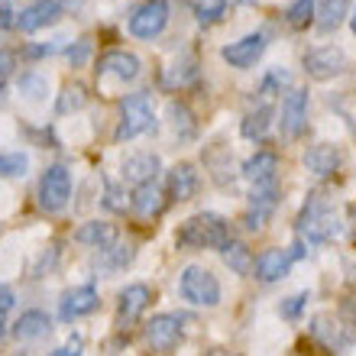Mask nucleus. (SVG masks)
Instances as JSON below:
<instances>
[{
    "label": "nucleus",
    "mask_w": 356,
    "mask_h": 356,
    "mask_svg": "<svg viewBox=\"0 0 356 356\" xmlns=\"http://www.w3.org/2000/svg\"><path fill=\"white\" fill-rule=\"evenodd\" d=\"M347 68V52L340 46H318L305 52V72L314 81H327V78L340 75Z\"/></svg>",
    "instance_id": "0eeeda50"
},
{
    "label": "nucleus",
    "mask_w": 356,
    "mask_h": 356,
    "mask_svg": "<svg viewBox=\"0 0 356 356\" xmlns=\"http://www.w3.org/2000/svg\"><path fill=\"white\" fill-rule=\"evenodd\" d=\"M282 133L289 140H298L308 130V91L305 88H291L282 101Z\"/></svg>",
    "instance_id": "6e6552de"
},
{
    "label": "nucleus",
    "mask_w": 356,
    "mask_h": 356,
    "mask_svg": "<svg viewBox=\"0 0 356 356\" xmlns=\"http://www.w3.org/2000/svg\"><path fill=\"white\" fill-rule=\"evenodd\" d=\"M52 330V321H49L46 311H23L19 314V321L13 324V337L23 340V343H29V340H42Z\"/></svg>",
    "instance_id": "aec40b11"
},
{
    "label": "nucleus",
    "mask_w": 356,
    "mask_h": 356,
    "mask_svg": "<svg viewBox=\"0 0 356 356\" xmlns=\"http://www.w3.org/2000/svg\"><path fill=\"white\" fill-rule=\"evenodd\" d=\"M68 197H72V172L65 165H49L39 178V207L49 214L65 211Z\"/></svg>",
    "instance_id": "39448f33"
},
{
    "label": "nucleus",
    "mask_w": 356,
    "mask_h": 356,
    "mask_svg": "<svg viewBox=\"0 0 356 356\" xmlns=\"http://www.w3.org/2000/svg\"><path fill=\"white\" fill-rule=\"evenodd\" d=\"M305 301H308V291H298V295H291V298L282 301L279 314H282V318H289V321H295V318L301 314V308H305Z\"/></svg>",
    "instance_id": "473e14b6"
},
{
    "label": "nucleus",
    "mask_w": 356,
    "mask_h": 356,
    "mask_svg": "<svg viewBox=\"0 0 356 356\" xmlns=\"http://www.w3.org/2000/svg\"><path fill=\"white\" fill-rule=\"evenodd\" d=\"M266 52V33H250V36L236 39L230 46L220 49V56L230 68H253Z\"/></svg>",
    "instance_id": "1a4fd4ad"
},
{
    "label": "nucleus",
    "mask_w": 356,
    "mask_h": 356,
    "mask_svg": "<svg viewBox=\"0 0 356 356\" xmlns=\"http://www.w3.org/2000/svg\"><path fill=\"white\" fill-rule=\"evenodd\" d=\"M305 165L314 175H334L340 169V149L330 146V143H318V146H311L305 152Z\"/></svg>",
    "instance_id": "4be33fe9"
},
{
    "label": "nucleus",
    "mask_w": 356,
    "mask_h": 356,
    "mask_svg": "<svg viewBox=\"0 0 356 356\" xmlns=\"http://www.w3.org/2000/svg\"><path fill=\"white\" fill-rule=\"evenodd\" d=\"M165 188H169V197L172 201H191L201 188V175L191 162H178L175 169H169L165 175Z\"/></svg>",
    "instance_id": "f3484780"
},
{
    "label": "nucleus",
    "mask_w": 356,
    "mask_h": 356,
    "mask_svg": "<svg viewBox=\"0 0 356 356\" xmlns=\"http://www.w3.org/2000/svg\"><path fill=\"white\" fill-rule=\"evenodd\" d=\"M227 243H230V224L211 211L188 217L175 234L178 250H224Z\"/></svg>",
    "instance_id": "f257e3e1"
},
{
    "label": "nucleus",
    "mask_w": 356,
    "mask_h": 356,
    "mask_svg": "<svg viewBox=\"0 0 356 356\" xmlns=\"http://www.w3.org/2000/svg\"><path fill=\"white\" fill-rule=\"evenodd\" d=\"M285 19H289L291 29H305L314 19V0H295L289 10H285Z\"/></svg>",
    "instance_id": "cd10ccee"
},
{
    "label": "nucleus",
    "mask_w": 356,
    "mask_h": 356,
    "mask_svg": "<svg viewBox=\"0 0 356 356\" xmlns=\"http://www.w3.org/2000/svg\"><path fill=\"white\" fill-rule=\"evenodd\" d=\"M159 156H152V152H136L130 159L123 162V178L130 181V185H146V181H156V172H159Z\"/></svg>",
    "instance_id": "6ab92c4d"
},
{
    "label": "nucleus",
    "mask_w": 356,
    "mask_h": 356,
    "mask_svg": "<svg viewBox=\"0 0 356 356\" xmlns=\"http://www.w3.org/2000/svg\"><path fill=\"white\" fill-rule=\"evenodd\" d=\"M19 94H26L29 101H42L49 94V81L39 72H26V75L19 78Z\"/></svg>",
    "instance_id": "c85d7f7f"
},
{
    "label": "nucleus",
    "mask_w": 356,
    "mask_h": 356,
    "mask_svg": "<svg viewBox=\"0 0 356 356\" xmlns=\"http://www.w3.org/2000/svg\"><path fill=\"white\" fill-rule=\"evenodd\" d=\"M314 17H318L321 33H334L350 17V0H318L314 3Z\"/></svg>",
    "instance_id": "b1692460"
},
{
    "label": "nucleus",
    "mask_w": 356,
    "mask_h": 356,
    "mask_svg": "<svg viewBox=\"0 0 356 356\" xmlns=\"http://www.w3.org/2000/svg\"><path fill=\"white\" fill-rule=\"evenodd\" d=\"M7 337V324H3V318H0V340Z\"/></svg>",
    "instance_id": "ea45409f"
},
{
    "label": "nucleus",
    "mask_w": 356,
    "mask_h": 356,
    "mask_svg": "<svg viewBox=\"0 0 356 356\" xmlns=\"http://www.w3.org/2000/svg\"><path fill=\"white\" fill-rule=\"evenodd\" d=\"M78 243H85V246H94V250H111L113 240H117V230H113V224H107V220H88V224L78 227V234H75Z\"/></svg>",
    "instance_id": "5701e85b"
},
{
    "label": "nucleus",
    "mask_w": 356,
    "mask_h": 356,
    "mask_svg": "<svg viewBox=\"0 0 356 356\" xmlns=\"http://www.w3.org/2000/svg\"><path fill=\"white\" fill-rule=\"evenodd\" d=\"M220 256H224V263L230 266V269L236 272V275H250L253 272V253L246 250V243H240V240H230V243L220 250Z\"/></svg>",
    "instance_id": "393cba45"
},
{
    "label": "nucleus",
    "mask_w": 356,
    "mask_h": 356,
    "mask_svg": "<svg viewBox=\"0 0 356 356\" xmlns=\"http://www.w3.org/2000/svg\"><path fill=\"white\" fill-rule=\"evenodd\" d=\"M240 3H253V0H240Z\"/></svg>",
    "instance_id": "37998d69"
},
{
    "label": "nucleus",
    "mask_w": 356,
    "mask_h": 356,
    "mask_svg": "<svg viewBox=\"0 0 356 356\" xmlns=\"http://www.w3.org/2000/svg\"><path fill=\"white\" fill-rule=\"evenodd\" d=\"M350 23H353V33H356V13H353V17H350Z\"/></svg>",
    "instance_id": "79ce46f5"
},
{
    "label": "nucleus",
    "mask_w": 356,
    "mask_h": 356,
    "mask_svg": "<svg viewBox=\"0 0 356 356\" xmlns=\"http://www.w3.org/2000/svg\"><path fill=\"white\" fill-rule=\"evenodd\" d=\"M85 104H88V88L81 85V81H75V85H68L65 91H62V97H58V113L81 111Z\"/></svg>",
    "instance_id": "bb28decb"
},
{
    "label": "nucleus",
    "mask_w": 356,
    "mask_h": 356,
    "mask_svg": "<svg viewBox=\"0 0 356 356\" xmlns=\"http://www.w3.org/2000/svg\"><path fill=\"white\" fill-rule=\"evenodd\" d=\"M275 204H279V188H275V181H272V185H256L253 195H250V211H246V217H243L246 230H263L266 220L275 214Z\"/></svg>",
    "instance_id": "f8f14e48"
},
{
    "label": "nucleus",
    "mask_w": 356,
    "mask_h": 356,
    "mask_svg": "<svg viewBox=\"0 0 356 356\" xmlns=\"http://www.w3.org/2000/svg\"><path fill=\"white\" fill-rule=\"evenodd\" d=\"M104 256L111 259V269H123L133 259V246H111V250H104Z\"/></svg>",
    "instance_id": "72a5a7b5"
},
{
    "label": "nucleus",
    "mask_w": 356,
    "mask_h": 356,
    "mask_svg": "<svg viewBox=\"0 0 356 356\" xmlns=\"http://www.w3.org/2000/svg\"><path fill=\"white\" fill-rule=\"evenodd\" d=\"M29 169V159L23 152H7V156H0V175L3 178H19L26 175Z\"/></svg>",
    "instance_id": "2f4dec72"
},
{
    "label": "nucleus",
    "mask_w": 356,
    "mask_h": 356,
    "mask_svg": "<svg viewBox=\"0 0 356 356\" xmlns=\"http://www.w3.org/2000/svg\"><path fill=\"white\" fill-rule=\"evenodd\" d=\"M181 340V318L175 314H156V318L146 324V343H149L156 353H172Z\"/></svg>",
    "instance_id": "9b49d317"
},
{
    "label": "nucleus",
    "mask_w": 356,
    "mask_h": 356,
    "mask_svg": "<svg viewBox=\"0 0 356 356\" xmlns=\"http://www.w3.org/2000/svg\"><path fill=\"white\" fill-rule=\"evenodd\" d=\"M140 58L127 52V49H111V52H104L97 58V78H117V81H136L140 75Z\"/></svg>",
    "instance_id": "9d476101"
},
{
    "label": "nucleus",
    "mask_w": 356,
    "mask_h": 356,
    "mask_svg": "<svg viewBox=\"0 0 356 356\" xmlns=\"http://www.w3.org/2000/svg\"><path fill=\"white\" fill-rule=\"evenodd\" d=\"M88 52H91V42H88V39H81V42H78V46H68V58H72V62H75V65H85Z\"/></svg>",
    "instance_id": "f704fd0d"
},
{
    "label": "nucleus",
    "mask_w": 356,
    "mask_h": 356,
    "mask_svg": "<svg viewBox=\"0 0 356 356\" xmlns=\"http://www.w3.org/2000/svg\"><path fill=\"white\" fill-rule=\"evenodd\" d=\"M291 263H295V256L291 250H279V246H272V250H263V253L256 256L253 263V272L259 282H279L289 275Z\"/></svg>",
    "instance_id": "dca6fc26"
},
{
    "label": "nucleus",
    "mask_w": 356,
    "mask_h": 356,
    "mask_svg": "<svg viewBox=\"0 0 356 356\" xmlns=\"http://www.w3.org/2000/svg\"><path fill=\"white\" fill-rule=\"evenodd\" d=\"M169 117H172L175 133H178V127H181V136H191V133H195V117H191V111H188L181 101H172L169 104Z\"/></svg>",
    "instance_id": "7c9ffc66"
},
{
    "label": "nucleus",
    "mask_w": 356,
    "mask_h": 356,
    "mask_svg": "<svg viewBox=\"0 0 356 356\" xmlns=\"http://www.w3.org/2000/svg\"><path fill=\"white\" fill-rule=\"evenodd\" d=\"M178 289H181V298L197 305V308H214L220 305V282L211 269L204 266H188L178 279Z\"/></svg>",
    "instance_id": "20e7f679"
},
{
    "label": "nucleus",
    "mask_w": 356,
    "mask_h": 356,
    "mask_svg": "<svg viewBox=\"0 0 356 356\" xmlns=\"http://www.w3.org/2000/svg\"><path fill=\"white\" fill-rule=\"evenodd\" d=\"M49 356H81V337H72L68 340V347L56 350V353H49Z\"/></svg>",
    "instance_id": "58836bf2"
},
{
    "label": "nucleus",
    "mask_w": 356,
    "mask_h": 356,
    "mask_svg": "<svg viewBox=\"0 0 356 356\" xmlns=\"http://www.w3.org/2000/svg\"><path fill=\"white\" fill-rule=\"evenodd\" d=\"M272 123V107L266 104V107H259V111H250L243 117V123H240V133H243L246 140H263L266 130H269Z\"/></svg>",
    "instance_id": "a878e982"
},
{
    "label": "nucleus",
    "mask_w": 356,
    "mask_h": 356,
    "mask_svg": "<svg viewBox=\"0 0 356 356\" xmlns=\"http://www.w3.org/2000/svg\"><path fill=\"white\" fill-rule=\"evenodd\" d=\"M13 301H17L13 289H7V285H0V318H3V314H7V311L13 308Z\"/></svg>",
    "instance_id": "4c0bfd02"
},
{
    "label": "nucleus",
    "mask_w": 356,
    "mask_h": 356,
    "mask_svg": "<svg viewBox=\"0 0 356 356\" xmlns=\"http://www.w3.org/2000/svg\"><path fill=\"white\" fill-rule=\"evenodd\" d=\"M191 7H195V17L201 23H217V19L224 17L227 0H191Z\"/></svg>",
    "instance_id": "c756f323"
},
{
    "label": "nucleus",
    "mask_w": 356,
    "mask_h": 356,
    "mask_svg": "<svg viewBox=\"0 0 356 356\" xmlns=\"http://www.w3.org/2000/svg\"><path fill=\"white\" fill-rule=\"evenodd\" d=\"M275 172H279V156L269 149H259L256 156H250V159L243 162V175L256 185H272L275 181Z\"/></svg>",
    "instance_id": "a211bd4d"
},
{
    "label": "nucleus",
    "mask_w": 356,
    "mask_h": 356,
    "mask_svg": "<svg viewBox=\"0 0 356 356\" xmlns=\"http://www.w3.org/2000/svg\"><path fill=\"white\" fill-rule=\"evenodd\" d=\"M97 305H101L97 289H94V285H78V289H72V291L62 295V301H58V318L72 324V321L85 318V314H91V311H97Z\"/></svg>",
    "instance_id": "4468645a"
},
{
    "label": "nucleus",
    "mask_w": 356,
    "mask_h": 356,
    "mask_svg": "<svg viewBox=\"0 0 356 356\" xmlns=\"http://www.w3.org/2000/svg\"><path fill=\"white\" fill-rule=\"evenodd\" d=\"M13 65H17V56H13L10 49H0V78L10 75V72H13Z\"/></svg>",
    "instance_id": "e433bc0d"
},
{
    "label": "nucleus",
    "mask_w": 356,
    "mask_h": 356,
    "mask_svg": "<svg viewBox=\"0 0 356 356\" xmlns=\"http://www.w3.org/2000/svg\"><path fill=\"white\" fill-rule=\"evenodd\" d=\"M169 23V3L165 0H143L130 13V33L136 39H156Z\"/></svg>",
    "instance_id": "423d86ee"
},
{
    "label": "nucleus",
    "mask_w": 356,
    "mask_h": 356,
    "mask_svg": "<svg viewBox=\"0 0 356 356\" xmlns=\"http://www.w3.org/2000/svg\"><path fill=\"white\" fill-rule=\"evenodd\" d=\"M298 234L308 243H330L340 234V217L324 195H311L298 217Z\"/></svg>",
    "instance_id": "f03ea898"
},
{
    "label": "nucleus",
    "mask_w": 356,
    "mask_h": 356,
    "mask_svg": "<svg viewBox=\"0 0 356 356\" xmlns=\"http://www.w3.org/2000/svg\"><path fill=\"white\" fill-rule=\"evenodd\" d=\"M17 26V13H13V3L10 0H0V29Z\"/></svg>",
    "instance_id": "c9c22d12"
},
{
    "label": "nucleus",
    "mask_w": 356,
    "mask_h": 356,
    "mask_svg": "<svg viewBox=\"0 0 356 356\" xmlns=\"http://www.w3.org/2000/svg\"><path fill=\"white\" fill-rule=\"evenodd\" d=\"M207 356H230V353H224V350H211Z\"/></svg>",
    "instance_id": "a19ab883"
},
{
    "label": "nucleus",
    "mask_w": 356,
    "mask_h": 356,
    "mask_svg": "<svg viewBox=\"0 0 356 356\" xmlns=\"http://www.w3.org/2000/svg\"><path fill=\"white\" fill-rule=\"evenodd\" d=\"M149 301H152L149 285H143V282L127 285V289L120 291V298H117V321H120L123 327L136 324V321L143 318V311L149 308Z\"/></svg>",
    "instance_id": "ddd939ff"
},
{
    "label": "nucleus",
    "mask_w": 356,
    "mask_h": 356,
    "mask_svg": "<svg viewBox=\"0 0 356 356\" xmlns=\"http://www.w3.org/2000/svg\"><path fill=\"white\" fill-rule=\"evenodd\" d=\"M152 123H156V113H152L149 91L127 94V97L120 101V123H117L113 140H117V143L133 140V136H140V133L152 130Z\"/></svg>",
    "instance_id": "7ed1b4c3"
},
{
    "label": "nucleus",
    "mask_w": 356,
    "mask_h": 356,
    "mask_svg": "<svg viewBox=\"0 0 356 356\" xmlns=\"http://www.w3.org/2000/svg\"><path fill=\"white\" fill-rule=\"evenodd\" d=\"M162 188L156 185V181H146V185L133 188V197H130V207L133 214L143 217V220H149V217H156L162 211Z\"/></svg>",
    "instance_id": "412c9836"
},
{
    "label": "nucleus",
    "mask_w": 356,
    "mask_h": 356,
    "mask_svg": "<svg viewBox=\"0 0 356 356\" xmlns=\"http://www.w3.org/2000/svg\"><path fill=\"white\" fill-rule=\"evenodd\" d=\"M62 17V3L58 0H33L29 7H23V13H17V29L23 33H36L42 26H52Z\"/></svg>",
    "instance_id": "2eb2a0df"
}]
</instances>
